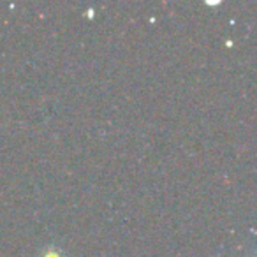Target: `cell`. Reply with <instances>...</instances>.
Wrapping results in <instances>:
<instances>
[{"mask_svg":"<svg viewBox=\"0 0 257 257\" xmlns=\"http://www.w3.org/2000/svg\"><path fill=\"white\" fill-rule=\"evenodd\" d=\"M37 257H67V255H65L64 250H60L57 245H46L41 250Z\"/></svg>","mask_w":257,"mask_h":257,"instance_id":"6da1fadb","label":"cell"}]
</instances>
